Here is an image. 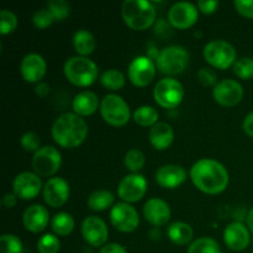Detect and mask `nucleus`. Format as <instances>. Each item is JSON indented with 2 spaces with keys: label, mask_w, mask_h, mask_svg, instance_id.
<instances>
[{
  "label": "nucleus",
  "mask_w": 253,
  "mask_h": 253,
  "mask_svg": "<svg viewBox=\"0 0 253 253\" xmlns=\"http://www.w3.org/2000/svg\"><path fill=\"white\" fill-rule=\"evenodd\" d=\"M190 178L200 192L210 195L224 192L230 182L226 168L211 158H202L195 162L190 168Z\"/></svg>",
  "instance_id": "f257e3e1"
},
{
  "label": "nucleus",
  "mask_w": 253,
  "mask_h": 253,
  "mask_svg": "<svg viewBox=\"0 0 253 253\" xmlns=\"http://www.w3.org/2000/svg\"><path fill=\"white\" fill-rule=\"evenodd\" d=\"M88 124L76 113H64L52 125V137L63 148H76L84 142L88 135Z\"/></svg>",
  "instance_id": "f03ea898"
},
{
  "label": "nucleus",
  "mask_w": 253,
  "mask_h": 253,
  "mask_svg": "<svg viewBox=\"0 0 253 253\" xmlns=\"http://www.w3.org/2000/svg\"><path fill=\"white\" fill-rule=\"evenodd\" d=\"M121 15L130 29L143 31L155 22L156 7L147 0H125L121 6Z\"/></svg>",
  "instance_id": "7ed1b4c3"
},
{
  "label": "nucleus",
  "mask_w": 253,
  "mask_h": 253,
  "mask_svg": "<svg viewBox=\"0 0 253 253\" xmlns=\"http://www.w3.org/2000/svg\"><path fill=\"white\" fill-rule=\"evenodd\" d=\"M63 71L67 79L77 86L91 85L99 74L98 66L88 57L83 56H73L67 59Z\"/></svg>",
  "instance_id": "20e7f679"
},
{
  "label": "nucleus",
  "mask_w": 253,
  "mask_h": 253,
  "mask_svg": "<svg viewBox=\"0 0 253 253\" xmlns=\"http://www.w3.org/2000/svg\"><path fill=\"white\" fill-rule=\"evenodd\" d=\"M189 63V53L185 47L179 44L165 47L161 49L156 58V66L162 73L168 76H175L185 71Z\"/></svg>",
  "instance_id": "39448f33"
},
{
  "label": "nucleus",
  "mask_w": 253,
  "mask_h": 253,
  "mask_svg": "<svg viewBox=\"0 0 253 253\" xmlns=\"http://www.w3.org/2000/svg\"><path fill=\"white\" fill-rule=\"evenodd\" d=\"M100 114L105 123L116 127L126 125L131 118L130 106L118 94H106L101 99Z\"/></svg>",
  "instance_id": "423d86ee"
},
{
  "label": "nucleus",
  "mask_w": 253,
  "mask_h": 253,
  "mask_svg": "<svg viewBox=\"0 0 253 253\" xmlns=\"http://www.w3.org/2000/svg\"><path fill=\"white\" fill-rule=\"evenodd\" d=\"M203 54L208 63L217 69H227L236 62V49L224 40H212L208 42L203 49Z\"/></svg>",
  "instance_id": "0eeeda50"
},
{
  "label": "nucleus",
  "mask_w": 253,
  "mask_h": 253,
  "mask_svg": "<svg viewBox=\"0 0 253 253\" xmlns=\"http://www.w3.org/2000/svg\"><path fill=\"white\" fill-rule=\"evenodd\" d=\"M153 96L156 103L162 108L174 109L184 98V88L177 79L163 78L155 85Z\"/></svg>",
  "instance_id": "6e6552de"
},
{
  "label": "nucleus",
  "mask_w": 253,
  "mask_h": 253,
  "mask_svg": "<svg viewBox=\"0 0 253 253\" xmlns=\"http://www.w3.org/2000/svg\"><path fill=\"white\" fill-rule=\"evenodd\" d=\"M62 165V156L53 146H43L32 157L34 172L40 177H51L56 174Z\"/></svg>",
  "instance_id": "1a4fd4ad"
},
{
  "label": "nucleus",
  "mask_w": 253,
  "mask_h": 253,
  "mask_svg": "<svg viewBox=\"0 0 253 253\" xmlns=\"http://www.w3.org/2000/svg\"><path fill=\"white\" fill-rule=\"evenodd\" d=\"M146 192H147V180L138 173L125 175L118 185L119 198L127 204L142 199Z\"/></svg>",
  "instance_id": "9d476101"
},
{
  "label": "nucleus",
  "mask_w": 253,
  "mask_h": 253,
  "mask_svg": "<svg viewBox=\"0 0 253 253\" xmlns=\"http://www.w3.org/2000/svg\"><path fill=\"white\" fill-rule=\"evenodd\" d=\"M110 221L121 232L135 231L140 224L138 212L127 203H118L110 210Z\"/></svg>",
  "instance_id": "9b49d317"
},
{
  "label": "nucleus",
  "mask_w": 253,
  "mask_h": 253,
  "mask_svg": "<svg viewBox=\"0 0 253 253\" xmlns=\"http://www.w3.org/2000/svg\"><path fill=\"white\" fill-rule=\"evenodd\" d=\"M128 79L136 86H147L156 76V64L150 57L138 56L128 64Z\"/></svg>",
  "instance_id": "f8f14e48"
},
{
  "label": "nucleus",
  "mask_w": 253,
  "mask_h": 253,
  "mask_svg": "<svg viewBox=\"0 0 253 253\" xmlns=\"http://www.w3.org/2000/svg\"><path fill=\"white\" fill-rule=\"evenodd\" d=\"M215 101L222 106H231L237 105L244 98V88L241 84L234 79H222L217 82L216 85L212 90Z\"/></svg>",
  "instance_id": "ddd939ff"
},
{
  "label": "nucleus",
  "mask_w": 253,
  "mask_h": 253,
  "mask_svg": "<svg viewBox=\"0 0 253 253\" xmlns=\"http://www.w3.org/2000/svg\"><path fill=\"white\" fill-rule=\"evenodd\" d=\"M198 7L189 1H178L168 11V21L175 29L184 30L192 27L198 21Z\"/></svg>",
  "instance_id": "4468645a"
},
{
  "label": "nucleus",
  "mask_w": 253,
  "mask_h": 253,
  "mask_svg": "<svg viewBox=\"0 0 253 253\" xmlns=\"http://www.w3.org/2000/svg\"><path fill=\"white\" fill-rule=\"evenodd\" d=\"M14 194L22 200L35 199L42 189V180L35 172H21L12 182Z\"/></svg>",
  "instance_id": "2eb2a0df"
},
{
  "label": "nucleus",
  "mask_w": 253,
  "mask_h": 253,
  "mask_svg": "<svg viewBox=\"0 0 253 253\" xmlns=\"http://www.w3.org/2000/svg\"><path fill=\"white\" fill-rule=\"evenodd\" d=\"M82 236L94 247L105 246L108 241V226L98 216H88L82 222Z\"/></svg>",
  "instance_id": "dca6fc26"
},
{
  "label": "nucleus",
  "mask_w": 253,
  "mask_h": 253,
  "mask_svg": "<svg viewBox=\"0 0 253 253\" xmlns=\"http://www.w3.org/2000/svg\"><path fill=\"white\" fill-rule=\"evenodd\" d=\"M71 195L69 184L63 178L54 177L46 182L43 187V199L47 205L59 208L66 204Z\"/></svg>",
  "instance_id": "f3484780"
},
{
  "label": "nucleus",
  "mask_w": 253,
  "mask_h": 253,
  "mask_svg": "<svg viewBox=\"0 0 253 253\" xmlns=\"http://www.w3.org/2000/svg\"><path fill=\"white\" fill-rule=\"evenodd\" d=\"M224 242L232 251H244L251 242L249 227L245 226L242 222H231L224 230Z\"/></svg>",
  "instance_id": "a211bd4d"
},
{
  "label": "nucleus",
  "mask_w": 253,
  "mask_h": 253,
  "mask_svg": "<svg viewBox=\"0 0 253 253\" xmlns=\"http://www.w3.org/2000/svg\"><path fill=\"white\" fill-rule=\"evenodd\" d=\"M46 61L39 53L26 54L20 64V72H21L22 78L29 83H39L46 74Z\"/></svg>",
  "instance_id": "6ab92c4d"
},
{
  "label": "nucleus",
  "mask_w": 253,
  "mask_h": 253,
  "mask_svg": "<svg viewBox=\"0 0 253 253\" xmlns=\"http://www.w3.org/2000/svg\"><path fill=\"white\" fill-rule=\"evenodd\" d=\"M143 216L153 226H163L170 219V208L165 200L152 198L143 205Z\"/></svg>",
  "instance_id": "aec40b11"
},
{
  "label": "nucleus",
  "mask_w": 253,
  "mask_h": 253,
  "mask_svg": "<svg viewBox=\"0 0 253 253\" xmlns=\"http://www.w3.org/2000/svg\"><path fill=\"white\" fill-rule=\"evenodd\" d=\"M187 179V170L177 165H166L158 168L156 173V182L166 189H174Z\"/></svg>",
  "instance_id": "412c9836"
},
{
  "label": "nucleus",
  "mask_w": 253,
  "mask_h": 253,
  "mask_svg": "<svg viewBox=\"0 0 253 253\" xmlns=\"http://www.w3.org/2000/svg\"><path fill=\"white\" fill-rule=\"evenodd\" d=\"M22 222L27 231H31L34 234L43 231L49 222L48 210L40 204L31 205L25 210L22 215Z\"/></svg>",
  "instance_id": "4be33fe9"
},
{
  "label": "nucleus",
  "mask_w": 253,
  "mask_h": 253,
  "mask_svg": "<svg viewBox=\"0 0 253 253\" xmlns=\"http://www.w3.org/2000/svg\"><path fill=\"white\" fill-rule=\"evenodd\" d=\"M148 140L156 150H167L174 140V132H173L172 126L168 125L167 123H157L151 127Z\"/></svg>",
  "instance_id": "5701e85b"
},
{
  "label": "nucleus",
  "mask_w": 253,
  "mask_h": 253,
  "mask_svg": "<svg viewBox=\"0 0 253 253\" xmlns=\"http://www.w3.org/2000/svg\"><path fill=\"white\" fill-rule=\"evenodd\" d=\"M74 113L79 116L93 115L99 108V99L95 93L90 90H84L77 94L72 103Z\"/></svg>",
  "instance_id": "b1692460"
},
{
  "label": "nucleus",
  "mask_w": 253,
  "mask_h": 253,
  "mask_svg": "<svg viewBox=\"0 0 253 253\" xmlns=\"http://www.w3.org/2000/svg\"><path fill=\"white\" fill-rule=\"evenodd\" d=\"M167 235L173 244L178 245V246H185L193 240L194 231L189 224L177 221L168 226Z\"/></svg>",
  "instance_id": "393cba45"
},
{
  "label": "nucleus",
  "mask_w": 253,
  "mask_h": 253,
  "mask_svg": "<svg viewBox=\"0 0 253 253\" xmlns=\"http://www.w3.org/2000/svg\"><path fill=\"white\" fill-rule=\"evenodd\" d=\"M96 42L93 35L86 30H78L73 36V47L78 56H88L95 49Z\"/></svg>",
  "instance_id": "a878e982"
},
{
  "label": "nucleus",
  "mask_w": 253,
  "mask_h": 253,
  "mask_svg": "<svg viewBox=\"0 0 253 253\" xmlns=\"http://www.w3.org/2000/svg\"><path fill=\"white\" fill-rule=\"evenodd\" d=\"M114 194L109 190L100 189L95 190V192L91 193L88 197V204L89 209L94 210V211H104V210L111 208V205L114 204Z\"/></svg>",
  "instance_id": "bb28decb"
},
{
  "label": "nucleus",
  "mask_w": 253,
  "mask_h": 253,
  "mask_svg": "<svg viewBox=\"0 0 253 253\" xmlns=\"http://www.w3.org/2000/svg\"><path fill=\"white\" fill-rule=\"evenodd\" d=\"M76 222L73 216L67 212H58L51 220V227L53 232L58 236H68L74 230Z\"/></svg>",
  "instance_id": "cd10ccee"
},
{
  "label": "nucleus",
  "mask_w": 253,
  "mask_h": 253,
  "mask_svg": "<svg viewBox=\"0 0 253 253\" xmlns=\"http://www.w3.org/2000/svg\"><path fill=\"white\" fill-rule=\"evenodd\" d=\"M133 120L143 127H152L158 123L160 114L153 106L142 105L133 111Z\"/></svg>",
  "instance_id": "c85d7f7f"
},
{
  "label": "nucleus",
  "mask_w": 253,
  "mask_h": 253,
  "mask_svg": "<svg viewBox=\"0 0 253 253\" xmlns=\"http://www.w3.org/2000/svg\"><path fill=\"white\" fill-rule=\"evenodd\" d=\"M100 82L109 90H120L125 85V77L118 69H108L100 77Z\"/></svg>",
  "instance_id": "c756f323"
},
{
  "label": "nucleus",
  "mask_w": 253,
  "mask_h": 253,
  "mask_svg": "<svg viewBox=\"0 0 253 253\" xmlns=\"http://www.w3.org/2000/svg\"><path fill=\"white\" fill-rule=\"evenodd\" d=\"M188 253H221L220 245L211 237H200L192 242Z\"/></svg>",
  "instance_id": "7c9ffc66"
},
{
  "label": "nucleus",
  "mask_w": 253,
  "mask_h": 253,
  "mask_svg": "<svg viewBox=\"0 0 253 253\" xmlns=\"http://www.w3.org/2000/svg\"><path fill=\"white\" fill-rule=\"evenodd\" d=\"M146 157L145 153L137 148L128 150L125 155V166L132 173H138L145 167Z\"/></svg>",
  "instance_id": "2f4dec72"
},
{
  "label": "nucleus",
  "mask_w": 253,
  "mask_h": 253,
  "mask_svg": "<svg viewBox=\"0 0 253 253\" xmlns=\"http://www.w3.org/2000/svg\"><path fill=\"white\" fill-rule=\"evenodd\" d=\"M0 253H22L21 240L11 234L1 235V237H0Z\"/></svg>",
  "instance_id": "473e14b6"
},
{
  "label": "nucleus",
  "mask_w": 253,
  "mask_h": 253,
  "mask_svg": "<svg viewBox=\"0 0 253 253\" xmlns=\"http://www.w3.org/2000/svg\"><path fill=\"white\" fill-rule=\"evenodd\" d=\"M61 242L56 235L46 234L37 241V250L40 253H58Z\"/></svg>",
  "instance_id": "72a5a7b5"
},
{
  "label": "nucleus",
  "mask_w": 253,
  "mask_h": 253,
  "mask_svg": "<svg viewBox=\"0 0 253 253\" xmlns=\"http://www.w3.org/2000/svg\"><path fill=\"white\" fill-rule=\"evenodd\" d=\"M17 17L11 10L2 9L0 12V34L7 35L15 31L17 27Z\"/></svg>",
  "instance_id": "f704fd0d"
},
{
  "label": "nucleus",
  "mask_w": 253,
  "mask_h": 253,
  "mask_svg": "<svg viewBox=\"0 0 253 253\" xmlns=\"http://www.w3.org/2000/svg\"><path fill=\"white\" fill-rule=\"evenodd\" d=\"M234 73L241 79L253 78V58L242 57L234 64Z\"/></svg>",
  "instance_id": "c9c22d12"
},
{
  "label": "nucleus",
  "mask_w": 253,
  "mask_h": 253,
  "mask_svg": "<svg viewBox=\"0 0 253 253\" xmlns=\"http://www.w3.org/2000/svg\"><path fill=\"white\" fill-rule=\"evenodd\" d=\"M47 7H48L49 11L54 16V20H57V21L64 20L71 12V5L66 0H51L47 4Z\"/></svg>",
  "instance_id": "e433bc0d"
},
{
  "label": "nucleus",
  "mask_w": 253,
  "mask_h": 253,
  "mask_svg": "<svg viewBox=\"0 0 253 253\" xmlns=\"http://www.w3.org/2000/svg\"><path fill=\"white\" fill-rule=\"evenodd\" d=\"M54 21V16L52 15V12L49 11L48 7H41V9L37 10L36 12L32 16V22H34L35 26L40 30L47 29L48 26H51Z\"/></svg>",
  "instance_id": "4c0bfd02"
},
{
  "label": "nucleus",
  "mask_w": 253,
  "mask_h": 253,
  "mask_svg": "<svg viewBox=\"0 0 253 253\" xmlns=\"http://www.w3.org/2000/svg\"><path fill=\"white\" fill-rule=\"evenodd\" d=\"M20 145L22 146L25 151L27 152L36 153L40 150V145H41V138L34 131H27L20 138Z\"/></svg>",
  "instance_id": "58836bf2"
},
{
  "label": "nucleus",
  "mask_w": 253,
  "mask_h": 253,
  "mask_svg": "<svg viewBox=\"0 0 253 253\" xmlns=\"http://www.w3.org/2000/svg\"><path fill=\"white\" fill-rule=\"evenodd\" d=\"M216 73L214 69L209 68V67H204L198 72V81L203 84L204 86L216 85Z\"/></svg>",
  "instance_id": "ea45409f"
},
{
  "label": "nucleus",
  "mask_w": 253,
  "mask_h": 253,
  "mask_svg": "<svg viewBox=\"0 0 253 253\" xmlns=\"http://www.w3.org/2000/svg\"><path fill=\"white\" fill-rule=\"evenodd\" d=\"M234 5L242 16L253 19V0H236Z\"/></svg>",
  "instance_id": "a19ab883"
},
{
  "label": "nucleus",
  "mask_w": 253,
  "mask_h": 253,
  "mask_svg": "<svg viewBox=\"0 0 253 253\" xmlns=\"http://www.w3.org/2000/svg\"><path fill=\"white\" fill-rule=\"evenodd\" d=\"M217 6H219L217 0H199L197 5L198 9L204 12V14H212V12H215Z\"/></svg>",
  "instance_id": "79ce46f5"
},
{
  "label": "nucleus",
  "mask_w": 253,
  "mask_h": 253,
  "mask_svg": "<svg viewBox=\"0 0 253 253\" xmlns=\"http://www.w3.org/2000/svg\"><path fill=\"white\" fill-rule=\"evenodd\" d=\"M100 253H127L126 249L120 244H115V242H111V244H106L105 246L101 247Z\"/></svg>",
  "instance_id": "37998d69"
},
{
  "label": "nucleus",
  "mask_w": 253,
  "mask_h": 253,
  "mask_svg": "<svg viewBox=\"0 0 253 253\" xmlns=\"http://www.w3.org/2000/svg\"><path fill=\"white\" fill-rule=\"evenodd\" d=\"M17 204V197L14 193H6L2 198V207L7 208V209H12L14 207H16Z\"/></svg>",
  "instance_id": "c03bdc74"
},
{
  "label": "nucleus",
  "mask_w": 253,
  "mask_h": 253,
  "mask_svg": "<svg viewBox=\"0 0 253 253\" xmlns=\"http://www.w3.org/2000/svg\"><path fill=\"white\" fill-rule=\"evenodd\" d=\"M242 127H244V131L247 133V135L253 137V111L245 118L244 124H242Z\"/></svg>",
  "instance_id": "a18cd8bd"
},
{
  "label": "nucleus",
  "mask_w": 253,
  "mask_h": 253,
  "mask_svg": "<svg viewBox=\"0 0 253 253\" xmlns=\"http://www.w3.org/2000/svg\"><path fill=\"white\" fill-rule=\"evenodd\" d=\"M36 93L37 95H40L41 98H44V96L49 93V86L47 85L46 83H41V82H40L39 85L36 86Z\"/></svg>",
  "instance_id": "49530a36"
},
{
  "label": "nucleus",
  "mask_w": 253,
  "mask_h": 253,
  "mask_svg": "<svg viewBox=\"0 0 253 253\" xmlns=\"http://www.w3.org/2000/svg\"><path fill=\"white\" fill-rule=\"evenodd\" d=\"M247 227H249L250 231L253 234V208L247 214Z\"/></svg>",
  "instance_id": "de8ad7c7"
},
{
  "label": "nucleus",
  "mask_w": 253,
  "mask_h": 253,
  "mask_svg": "<svg viewBox=\"0 0 253 253\" xmlns=\"http://www.w3.org/2000/svg\"><path fill=\"white\" fill-rule=\"evenodd\" d=\"M252 253H253V251H252Z\"/></svg>",
  "instance_id": "09e8293b"
}]
</instances>
